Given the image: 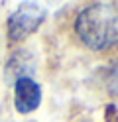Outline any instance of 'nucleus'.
<instances>
[{"instance_id":"obj_3","label":"nucleus","mask_w":118,"mask_h":122,"mask_svg":"<svg viewBox=\"0 0 118 122\" xmlns=\"http://www.w3.org/2000/svg\"><path fill=\"white\" fill-rule=\"evenodd\" d=\"M41 102V89L30 77H18L14 85V104L20 114L34 112Z\"/></svg>"},{"instance_id":"obj_2","label":"nucleus","mask_w":118,"mask_h":122,"mask_svg":"<svg viewBox=\"0 0 118 122\" xmlns=\"http://www.w3.org/2000/svg\"><path fill=\"white\" fill-rule=\"evenodd\" d=\"M45 20V10L39 4L24 2L10 18H8V37L12 41H22L31 36Z\"/></svg>"},{"instance_id":"obj_1","label":"nucleus","mask_w":118,"mask_h":122,"mask_svg":"<svg viewBox=\"0 0 118 122\" xmlns=\"http://www.w3.org/2000/svg\"><path fill=\"white\" fill-rule=\"evenodd\" d=\"M77 36L89 49L102 51L118 43V4L94 2L87 6L75 22Z\"/></svg>"}]
</instances>
